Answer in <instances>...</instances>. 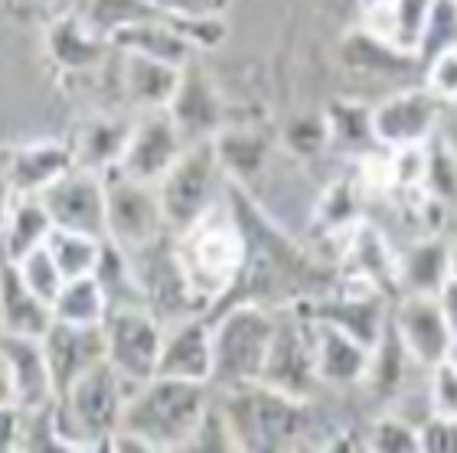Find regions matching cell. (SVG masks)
<instances>
[{
  "label": "cell",
  "instance_id": "obj_1",
  "mask_svg": "<svg viewBox=\"0 0 457 453\" xmlns=\"http://www.w3.org/2000/svg\"><path fill=\"white\" fill-rule=\"evenodd\" d=\"M173 255L180 261L193 297L212 317L236 293L248 258L245 232L228 206V196H222L190 228L173 235Z\"/></svg>",
  "mask_w": 457,
  "mask_h": 453
},
{
  "label": "cell",
  "instance_id": "obj_2",
  "mask_svg": "<svg viewBox=\"0 0 457 453\" xmlns=\"http://www.w3.org/2000/svg\"><path fill=\"white\" fill-rule=\"evenodd\" d=\"M220 408L226 415L238 450H297L320 447L314 401L285 395L265 382H242L220 388Z\"/></svg>",
  "mask_w": 457,
  "mask_h": 453
},
{
  "label": "cell",
  "instance_id": "obj_3",
  "mask_svg": "<svg viewBox=\"0 0 457 453\" xmlns=\"http://www.w3.org/2000/svg\"><path fill=\"white\" fill-rule=\"evenodd\" d=\"M212 405L210 382L154 375L124 401L121 431L141 437L147 450H190L193 434Z\"/></svg>",
  "mask_w": 457,
  "mask_h": 453
},
{
  "label": "cell",
  "instance_id": "obj_4",
  "mask_svg": "<svg viewBox=\"0 0 457 453\" xmlns=\"http://www.w3.org/2000/svg\"><path fill=\"white\" fill-rule=\"evenodd\" d=\"M134 388L108 359L86 368L53 401V434L59 450H105L108 437L121 424L124 401Z\"/></svg>",
  "mask_w": 457,
  "mask_h": 453
},
{
  "label": "cell",
  "instance_id": "obj_5",
  "mask_svg": "<svg viewBox=\"0 0 457 453\" xmlns=\"http://www.w3.org/2000/svg\"><path fill=\"white\" fill-rule=\"evenodd\" d=\"M275 326V307H265L258 301L226 303L220 317L212 320V356H216L212 385L228 388L242 385V382H258L265 372Z\"/></svg>",
  "mask_w": 457,
  "mask_h": 453
},
{
  "label": "cell",
  "instance_id": "obj_6",
  "mask_svg": "<svg viewBox=\"0 0 457 453\" xmlns=\"http://www.w3.org/2000/svg\"><path fill=\"white\" fill-rule=\"evenodd\" d=\"M226 186H228V177L222 170L216 144L212 141L187 144L180 161L173 163L170 173L157 183L170 235L190 228L196 218L206 216L226 196Z\"/></svg>",
  "mask_w": 457,
  "mask_h": 453
},
{
  "label": "cell",
  "instance_id": "obj_7",
  "mask_svg": "<svg viewBox=\"0 0 457 453\" xmlns=\"http://www.w3.org/2000/svg\"><path fill=\"white\" fill-rule=\"evenodd\" d=\"M275 310H278L275 340H271L265 372H262L258 382H265V385L278 388L285 395L317 401L324 385H320V375H317L314 320H311V313L301 303L275 307Z\"/></svg>",
  "mask_w": 457,
  "mask_h": 453
},
{
  "label": "cell",
  "instance_id": "obj_8",
  "mask_svg": "<svg viewBox=\"0 0 457 453\" xmlns=\"http://www.w3.org/2000/svg\"><path fill=\"white\" fill-rule=\"evenodd\" d=\"M105 193H108V242H114L121 251L141 255L151 245H157L161 238L170 235L157 186L137 183L118 170H108Z\"/></svg>",
  "mask_w": 457,
  "mask_h": 453
},
{
  "label": "cell",
  "instance_id": "obj_9",
  "mask_svg": "<svg viewBox=\"0 0 457 453\" xmlns=\"http://www.w3.org/2000/svg\"><path fill=\"white\" fill-rule=\"evenodd\" d=\"M105 359L131 388L157 375L163 320L151 307H114L105 320Z\"/></svg>",
  "mask_w": 457,
  "mask_h": 453
},
{
  "label": "cell",
  "instance_id": "obj_10",
  "mask_svg": "<svg viewBox=\"0 0 457 453\" xmlns=\"http://www.w3.org/2000/svg\"><path fill=\"white\" fill-rule=\"evenodd\" d=\"M441 102L428 92V86H402L372 104V134L386 151L421 147L438 134Z\"/></svg>",
  "mask_w": 457,
  "mask_h": 453
},
{
  "label": "cell",
  "instance_id": "obj_11",
  "mask_svg": "<svg viewBox=\"0 0 457 453\" xmlns=\"http://www.w3.org/2000/svg\"><path fill=\"white\" fill-rule=\"evenodd\" d=\"M392 333L399 336L411 359L421 368H435L448 359L454 330L435 293H399L392 301Z\"/></svg>",
  "mask_w": 457,
  "mask_h": 453
},
{
  "label": "cell",
  "instance_id": "obj_12",
  "mask_svg": "<svg viewBox=\"0 0 457 453\" xmlns=\"http://www.w3.org/2000/svg\"><path fill=\"white\" fill-rule=\"evenodd\" d=\"M183 151H187V141H183L170 111H144L137 114L134 131L128 137V147H124L114 170L137 183L157 186L170 173L173 163L180 161Z\"/></svg>",
  "mask_w": 457,
  "mask_h": 453
},
{
  "label": "cell",
  "instance_id": "obj_13",
  "mask_svg": "<svg viewBox=\"0 0 457 453\" xmlns=\"http://www.w3.org/2000/svg\"><path fill=\"white\" fill-rule=\"evenodd\" d=\"M39 199L49 209L56 228H72V232H88V235L108 238L105 173L76 167L56 186H49Z\"/></svg>",
  "mask_w": 457,
  "mask_h": 453
},
{
  "label": "cell",
  "instance_id": "obj_14",
  "mask_svg": "<svg viewBox=\"0 0 457 453\" xmlns=\"http://www.w3.org/2000/svg\"><path fill=\"white\" fill-rule=\"evenodd\" d=\"M216 372L212 356V320L210 313H193L180 320L163 323V346L157 375L187 378V382H210Z\"/></svg>",
  "mask_w": 457,
  "mask_h": 453
},
{
  "label": "cell",
  "instance_id": "obj_15",
  "mask_svg": "<svg viewBox=\"0 0 457 453\" xmlns=\"http://www.w3.org/2000/svg\"><path fill=\"white\" fill-rule=\"evenodd\" d=\"M167 111H170V118L177 121V128H180L187 144L212 141V137L226 128V104H222V95H220V88H216V82L210 78V72H206L196 59L183 69L180 88H177Z\"/></svg>",
  "mask_w": 457,
  "mask_h": 453
},
{
  "label": "cell",
  "instance_id": "obj_16",
  "mask_svg": "<svg viewBox=\"0 0 457 453\" xmlns=\"http://www.w3.org/2000/svg\"><path fill=\"white\" fill-rule=\"evenodd\" d=\"M76 153L69 141H29L7 153V180L17 196H43L69 170H76Z\"/></svg>",
  "mask_w": 457,
  "mask_h": 453
},
{
  "label": "cell",
  "instance_id": "obj_17",
  "mask_svg": "<svg viewBox=\"0 0 457 453\" xmlns=\"http://www.w3.org/2000/svg\"><path fill=\"white\" fill-rule=\"evenodd\" d=\"M46 53L53 59V66L69 76H82V72H96L114 53L108 37L102 29H96L86 20V13H62L46 27Z\"/></svg>",
  "mask_w": 457,
  "mask_h": 453
},
{
  "label": "cell",
  "instance_id": "obj_18",
  "mask_svg": "<svg viewBox=\"0 0 457 453\" xmlns=\"http://www.w3.org/2000/svg\"><path fill=\"white\" fill-rule=\"evenodd\" d=\"M314 320V317H311ZM314 350H317V375L324 391H340V388H360L366 385L372 368L370 346H362L356 336L337 330L330 323L314 320Z\"/></svg>",
  "mask_w": 457,
  "mask_h": 453
},
{
  "label": "cell",
  "instance_id": "obj_19",
  "mask_svg": "<svg viewBox=\"0 0 457 453\" xmlns=\"http://www.w3.org/2000/svg\"><path fill=\"white\" fill-rule=\"evenodd\" d=\"M49 372L56 382V395H62L86 368L105 359V330L102 326H72V323L53 320L43 336Z\"/></svg>",
  "mask_w": 457,
  "mask_h": 453
},
{
  "label": "cell",
  "instance_id": "obj_20",
  "mask_svg": "<svg viewBox=\"0 0 457 453\" xmlns=\"http://www.w3.org/2000/svg\"><path fill=\"white\" fill-rule=\"evenodd\" d=\"M0 352H4V359L10 366L17 405L23 411H39V408H49L56 401V382H53V372H49L43 340L0 333Z\"/></svg>",
  "mask_w": 457,
  "mask_h": 453
},
{
  "label": "cell",
  "instance_id": "obj_21",
  "mask_svg": "<svg viewBox=\"0 0 457 453\" xmlns=\"http://www.w3.org/2000/svg\"><path fill=\"white\" fill-rule=\"evenodd\" d=\"M108 43H112L114 53L147 56V59L170 62V66H180V69H187L193 59H196V49H193L161 13H151V17H141V20H131V23L114 27L112 33H108Z\"/></svg>",
  "mask_w": 457,
  "mask_h": 453
},
{
  "label": "cell",
  "instance_id": "obj_22",
  "mask_svg": "<svg viewBox=\"0 0 457 453\" xmlns=\"http://www.w3.org/2000/svg\"><path fill=\"white\" fill-rule=\"evenodd\" d=\"M53 320H56L53 307L29 291L23 277H20L17 261H10L0 251V333L43 340L49 326H53Z\"/></svg>",
  "mask_w": 457,
  "mask_h": 453
},
{
  "label": "cell",
  "instance_id": "obj_23",
  "mask_svg": "<svg viewBox=\"0 0 457 453\" xmlns=\"http://www.w3.org/2000/svg\"><path fill=\"white\" fill-rule=\"evenodd\" d=\"M118 56H121V92L134 114L167 111L180 88L183 69L147 56H131V53H118Z\"/></svg>",
  "mask_w": 457,
  "mask_h": 453
},
{
  "label": "cell",
  "instance_id": "obj_24",
  "mask_svg": "<svg viewBox=\"0 0 457 453\" xmlns=\"http://www.w3.org/2000/svg\"><path fill=\"white\" fill-rule=\"evenodd\" d=\"M431 7H435V0H389L382 7L362 10L360 23L370 29L372 37H379L382 43L419 59Z\"/></svg>",
  "mask_w": 457,
  "mask_h": 453
},
{
  "label": "cell",
  "instance_id": "obj_25",
  "mask_svg": "<svg viewBox=\"0 0 457 453\" xmlns=\"http://www.w3.org/2000/svg\"><path fill=\"white\" fill-rule=\"evenodd\" d=\"M134 118H121V114H92L79 124L76 137H72V153H76V163L86 167V170L108 173L118 167L124 147H128V137L134 131Z\"/></svg>",
  "mask_w": 457,
  "mask_h": 453
},
{
  "label": "cell",
  "instance_id": "obj_26",
  "mask_svg": "<svg viewBox=\"0 0 457 453\" xmlns=\"http://www.w3.org/2000/svg\"><path fill=\"white\" fill-rule=\"evenodd\" d=\"M451 281V242L445 235H421L399 251V293H435Z\"/></svg>",
  "mask_w": 457,
  "mask_h": 453
},
{
  "label": "cell",
  "instance_id": "obj_27",
  "mask_svg": "<svg viewBox=\"0 0 457 453\" xmlns=\"http://www.w3.org/2000/svg\"><path fill=\"white\" fill-rule=\"evenodd\" d=\"M340 59L343 66L353 69V72H366V76H379V78H392V76H409L411 69H419L421 62L409 53H399L395 46L382 43L379 37H372L370 29L353 27L340 43Z\"/></svg>",
  "mask_w": 457,
  "mask_h": 453
},
{
  "label": "cell",
  "instance_id": "obj_28",
  "mask_svg": "<svg viewBox=\"0 0 457 453\" xmlns=\"http://www.w3.org/2000/svg\"><path fill=\"white\" fill-rule=\"evenodd\" d=\"M216 153H220V163L226 170L228 183H238V186H252V183L268 170V157H271V144L262 137L252 128H222L216 137Z\"/></svg>",
  "mask_w": 457,
  "mask_h": 453
},
{
  "label": "cell",
  "instance_id": "obj_29",
  "mask_svg": "<svg viewBox=\"0 0 457 453\" xmlns=\"http://www.w3.org/2000/svg\"><path fill=\"white\" fill-rule=\"evenodd\" d=\"M362 199H366V186L360 183V177L356 173L340 177L330 186H324L311 222L324 238H346L366 218L362 216Z\"/></svg>",
  "mask_w": 457,
  "mask_h": 453
},
{
  "label": "cell",
  "instance_id": "obj_30",
  "mask_svg": "<svg viewBox=\"0 0 457 453\" xmlns=\"http://www.w3.org/2000/svg\"><path fill=\"white\" fill-rule=\"evenodd\" d=\"M53 216L49 209L43 206L39 196H17L13 206H10L7 228L0 235V251L10 258V261H20L23 255H29L33 248L46 245V238L53 235Z\"/></svg>",
  "mask_w": 457,
  "mask_h": 453
},
{
  "label": "cell",
  "instance_id": "obj_31",
  "mask_svg": "<svg viewBox=\"0 0 457 453\" xmlns=\"http://www.w3.org/2000/svg\"><path fill=\"white\" fill-rule=\"evenodd\" d=\"M327 128H330V147L362 157L376 151V134H372V104L353 102V98H334L327 104Z\"/></svg>",
  "mask_w": 457,
  "mask_h": 453
},
{
  "label": "cell",
  "instance_id": "obj_32",
  "mask_svg": "<svg viewBox=\"0 0 457 453\" xmlns=\"http://www.w3.org/2000/svg\"><path fill=\"white\" fill-rule=\"evenodd\" d=\"M108 313H112V303H108V293L96 274L66 281L53 303V317L59 323H72V326H105Z\"/></svg>",
  "mask_w": 457,
  "mask_h": 453
},
{
  "label": "cell",
  "instance_id": "obj_33",
  "mask_svg": "<svg viewBox=\"0 0 457 453\" xmlns=\"http://www.w3.org/2000/svg\"><path fill=\"white\" fill-rule=\"evenodd\" d=\"M46 248L56 258L62 277L76 281V277H88V274L98 271L105 238L88 235V232H72V228H53V235L46 238Z\"/></svg>",
  "mask_w": 457,
  "mask_h": 453
},
{
  "label": "cell",
  "instance_id": "obj_34",
  "mask_svg": "<svg viewBox=\"0 0 457 453\" xmlns=\"http://www.w3.org/2000/svg\"><path fill=\"white\" fill-rule=\"evenodd\" d=\"M96 277L102 281V287H105L112 310L114 307H147L141 277H137V268H134V258L128 255V251H121L114 242H108V238H105V251H102Z\"/></svg>",
  "mask_w": 457,
  "mask_h": 453
},
{
  "label": "cell",
  "instance_id": "obj_35",
  "mask_svg": "<svg viewBox=\"0 0 457 453\" xmlns=\"http://www.w3.org/2000/svg\"><path fill=\"white\" fill-rule=\"evenodd\" d=\"M285 151L297 161H317L320 153L330 151V128H327V114H297L285 124L281 131Z\"/></svg>",
  "mask_w": 457,
  "mask_h": 453
},
{
  "label": "cell",
  "instance_id": "obj_36",
  "mask_svg": "<svg viewBox=\"0 0 457 453\" xmlns=\"http://www.w3.org/2000/svg\"><path fill=\"white\" fill-rule=\"evenodd\" d=\"M366 447L370 450H405V453H419L421 450V437L419 424L409 421L399 411H382L379 417H372V424L366 427Z\"/></svg>",
  "mask_w": 457,
  "mask_h": 453
},
{
  "label": "cell",
  "instance_id": "obj_37",
  "mask_svg": "<svg viewBox=\"0 0 457 453\" xmlns=\"http://www.w3.org/2000/svg\"><path fill=\"white\" fill-rule=\"evenodd\" d=\"M17 268H20V277H23V284H27L29 291L37 293L39 301H46L49 307H53L59 291H62V284H66V277H62V271H59L53 251H49L46 245L33 248L29 255L20 258Z\"/></svg>",
  "mask_w": 457,
  "mask_h": 453
},
{
  "label": "cell",
  "instance_id": "obj_38",
  "mask_svg": "<svg viewBox=\"0 0 457 453\" xmlns=\"http://www.w3.org/2000/svg\"><path fill=\"white\" fill-rule=\"evenodd\" d=\"M196 53H212L228 39V23L222 13H200V17H163Z\"/></svg>",
  "mask_w": 457,
  "mask_h": 453
},
{
  "label": "cell",
  "instance_id": "obj_39",
  "mask_svg": "<svg viewBox=\"0 0 457 453\" xmlns=\"http://www.w3.org/2000/svg\"><path fill=\"white\" fill-rule=\"evenodd\" d=\"M454 46H457V0H435L428 17V29H425V39H421L419 62L425 66L428 59H435L438 53Z\"/></svg>",
  "mask_w": 457,
  "mask_h": 453
},
{
  "label": "cell",
  "instance_id": "obj_40",
  "mask_svg": "<svg viewBox=\"0 0 457 453\" xmlns=\"http://www.w3.org/2000/svg\"><path fill=\"white\" fill-rule=\"evenodd\" d=\"M441 202H457V151H451L448 141L438 134L428 144V186H425Z\"/></svg>",
  "mask_w": 457,
  "mask_h": 453
},
{
  "label": "cell",
  "instance_id": "obj_41",
  "mask_svg": "<svg viewBox=\"0 0 457 453\" xmlns=\"http://www.w3.org/2000/svg\"><path fill=\"white\" fill-rule=\"evenodd\" d=\"M425 86L428 92L438 98L441 104H457V46L454 49H445L438 53L435 59L425 62Z\"/></svg>",
  "mask_w": 457,
  "mask_h": 453
},
{
  "label": "cell",
  "instance_id": "obj_42",
  "mask_svg": "<svg viewBox=\"0 0 457 453\" xmlns=\"http://www.w3.org/2000/svg\"><path fill=\"white\" fill-rule=\"evenodd\" d=\"M190 450H238L236 437H232V427H228L216 395H212V405H210V411H206V417H203L200 431L193 434Z\"/></svg>",
  "mask_w": 457,
  "mask_h": 453
},
{
  "label": "cell",
  "instance_id": "obj_43",
  "mask_svg": "<svg viewBox=\"0 0 457 453\" xmlns=\"http://www.w3.org/2000/svg\"><path fill=\"white\" fill-rule=\"evenodd\" d=\"M428 401L435 415L457 417V366L454 362H438L428 372Z\"/></svg>",
  "mask_w": 457,
  "mask_h": 453
},
{
  "label": "cell",
  "instance_id": "obj_44",
  "mask_svg": "<svg viewBox=\"0 0 457 453\" xmlns=\"http://www.w3.org/2000/svg\"><path fill=\"white\" fill-rule=\"evenodd\" d=\"M421 450L435 453H457V417H445L431 411L419 424Z\"/></svg>",
  "mask_w": 457,
  "mask_h": 453
},
{
  "label": "cell",
  "instance_id": "obj_45",
  "mask_svg": "<svg viewBox=\"0 0 457 453\" xmlns=\"http://www.w3.org/2000/svg\"><path fill=\"white\" fill-rule=\"evenodd\" d=\"M161 17H200V13H226L232 0H144Z\"/></svg>",
  "mask_w": 457,
  "mask_h": 453
},
{
  "label": "cell",
  "instance_id": "obj_46",
  "mask_svg": "<svg viewBox=\"0 0 457 453\" xmlns=\"http://www.w3.org/2000/svg\"><path fill=\"white\" fill-rule=\"evenodd\" d=\"M23 444V408H0V450H20Z\"/></svg>",
  "mask_w": 457,
  "mask_h": 453
},
{
  "label": "cell",
  "instance_id": "obj_47",
  "mask_svg": "<svg viewBox=\"0 0 457 453\" xmlns=\"http://www.w3.org/2000/svg\"><path fill=\"white\" fill-rule=\"evenodd\" d=\"M438 303H441V310H445V317H448L451 330H454V336H457V277H451V281L441 287Z\"/></svg>",
  "mask_w": 457,
  "mask_h": 453
},
{
  "label": "cell",
  "instance_id": "obj_48",
  "mask_svg": "<svg viewBox=\"0 0 457 453\" xmlns=\"http://www.w3.org/2000/svg\"><path fill=\"white\" fill-rule=\"evenodd\" d=\"M13 199H17V193L10 189L7 170L0 167V235H4V228H7V216H10V206H13Z\"/></svg>",
  "mask_w": 457,
  "mask_h": 453
},
{
  "label": "cell",
  "instance_id": "obj_49",
  "mask_svg": "<svg viewBox=\"0 0 457 453\" xmlns=\"http://www.w3.org/2000/svg\"><path fill=\"white\" fill-rule=\"evenodd\" d=\"M17 405V391H13V375H10V366L0 352V408Z\"/></svg>",
  "mask_w": 457,
  "mask_h": 453
},
{
  "label": "cell",
  "instance_id": "obj_50",
  "mask_svg": "<svg viewBox=\"0 0 457 453\" xmlns=\"http://www.w3.org/2000/svg\"><path fill=\"white\" fill-rule=\"evenodd\" d=\"M382 4H389V0H356V7H360V13H362V10L382 7Z\"/></svg>",
  "mask_w": 457,
  "mask_h": 453
},
{
  "label": "cell",
  "instance_id": "obj_51",
  "mask_svg": "<svg viewBox=\"0 0 457 453\" xmlns=\"http://www.w3.org/2000/svg\"><path fill=\"white\" fill-rule=\"evenodd\" d=\"M451 277H457V238L451 242Z\"/></svg>",
  "mask_w": 457,
  "mask_h": 453
},
{
  "label": "cell",
  "instance_id": "obj_52",
  "mask_svg": "<svg viewBox=\"0 0 457 453\" xmlns=\"http://www.w3.org/2000/svg\"><path fill=\"white\" fill-rule=\"evenodd\" d=\"M448 362H454V366H457V336H454V342H451V352H448Z\"/></svg>",
  "mask_w": 457,
  "mask_h": 453
}]
</instances>
